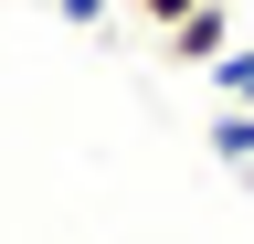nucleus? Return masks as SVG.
Masks as SVG:
<instances>
[{"instance_id":"20e7f679","label":"nucleus","mask_w":254,"mask_h":244,"mask_svg":"<svg viewBox=\"0 0 254 244\" xmlns=\"http://www.w3.org/2000/svg\"><path fill=\"white\" fill-rule=\"evenodd\" d=\"M138 11H148V32H170V21H190L201 0H138Z\"/></svg>"},{"instance_id":"f03ea898","label":"nucleus","mask_w":254,"mask_h":244,"mask_svg":"<svg viewBox=\"0 0 254 244\" xmlns=\"http://www.w3.org/2000/svg\"><path fill=\"white\" fill-rule=\"evenodd\" d=\"M212 160H233V170L254 160V106H222L212 117Z\"/></svg>"},{"instance_id":"7ed1b4c3","label":"nucleus","mask_w":254,"mask_h":244,"mask_svg":"<svg viewBox=\"0 0 254 244\" xmlns=\"http://www.w3.org/2000/svg\"><path fill=\"white\" fill-rule=\"evenodd\" d=\"M212 85H222V106H254V43H233V53H222V64H212Z\"/></svg>"},{"instance_id":"39448f33","label":"nucleus","mask_w":254,"mask_h":244,"mask_svg":"<svg viewBox=\"0 0 254 244\" xmlns=\"http://www.w3.org/2000/svg\"><path fill=\"white\" fill-rule=\"evenodd\" d=\"M53 11H64V21H106V0H53Z\"/></svg>"},{"instance_id":"f257e3e1","label":"nucleus","mask_w":254,"mask_h":244,"mask_svg":"<svg viewBox=\"0 0 254 244\" xmlns=\"http://www.w3.org/2000/svg\"><path fill=\"white\" fill-rule=\"evenodd\" d=\"M159 43H170V64H222V53H233V11H222V0H201V11H190V21H170V32H159Z\"/></svg>"}]
</instances>
